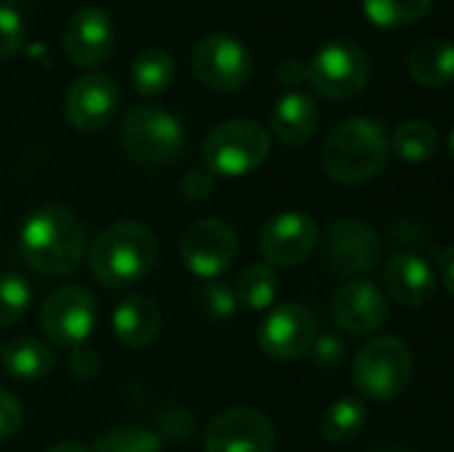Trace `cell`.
Returning <instances> with one entry per match:
<instances>
[{
    "label": "cell",
    "mask_w": 454,
    "mask_h": 452,
    "mask_svg": "<svg viewBox=\"0 0 454 452\" xmlns=\"http://www.w3.org/2000/svg\"><path fill=\"white\" fill-rule=\"evenodd\" d=\"M391 155L388 131L375 117L338 123L322 144V170L346 186H359L383 173Z\"/></svg>",
    "instance_id": "cell-1"
},
{
    "label": "cell",
    "mask_w": 454,
    "mask_h": 452,
    "mask_svg": "<svg viewBox=\"0 0 454 452\" xmlns=\"http://www.w3.org/2000/svg\"><path fill=\"white\" fill-rule=\"evenodd\" d=\"M21 258L45 277H64L85 256V229L74 210L61 205L37 208L19 234Z\"/></svg>",
    "instance_id": "cell-2"
},
{
    "label": "cell",
    "mask_w": 454,
    "mask_h": 452,
    "mask_svg": "<svg viewBox=\"0 0 454 452\" xmlns=\"http://www.w3.org/2000/svg\"><path fill=\"white\" fill-rule=\"evenodd\" d=\"M154 261L157 237L138 221H117L101 229L90 248V272L104 288H128L144 280Z\"/></svg>",
    "instance_id": "cell-3"
},
{
    "label": "cell",
    "mask_w": 454,
    "mask_h": 452,
    "mask_svg": "<svg viewBox=\"0 0 454 452\" xmlns=\"http://www.w3.org/2000/svg\"><path fill=\"white\" fill-rule=\"evenodd\" d=\"M415 378V360L399 336L372 338L354 357V386L362 397L388 402L402 397Z\"/></svg>",
    "instance_id": "cell-4"
},
{
    "label": "cell",
    "mask_w": 454,
    "mask_h": 452,
    "mask_svg": "<svg viewBox=\"0 0 454 452\" xmlns=\"http://www.w3.org/2000/svg\"><path fill=\"white\" fill-rule=\"evenodd\" d=\"M184 125L176 115L162 107H133L120 125L122 152L146 168H162L181 157L184 152Z\"/></svg>",
    "instance_id": "cell-5"
},
{
    "label": "cell",
    "mask_w": 454,
    "mask_h": 452,
    "mask_svg": "<svg viewBox=\"0 0 454 452\" xmlns=\"http://www.w3.org/2000/svg\"><path fill=\"white\" fill-rule=\"evenodd\" d=\"M271 152L269 131L255 120H229L215 125L205 144L202 157L205 168L213 176L239 178L255 173Z\"/></svg>",
    "instance_id": "cell-6"
},
{
    "label": "cell",
    "mask_w": 454,
    "mask_h": 452,
    "mask_svg": "<svg viewBox=\"0 0 454 452\" xmlns=\"http://www.w3.org/2000/svg\"><path fill=\"white\" fill-rule=\"evenodd\" d=\"M309 83L330 101H346L356 96L370 80V59L354 40H330L306 64Z\"/></svg>",
    "instance_id": "cell-7"
},
{
    "label": "cell",
    "mask_w": 454,
    "mask_h": 452,
    "mask_svg": "<svg viewBox=\"0 0 454 452\" xmlns=\"http://www.w3.org/2000/svg\"><path fill=\"white\" fill-rule=\"evenodd\" d=\"M96 320H98L96 296L82 285L56 288L40 309V328L45 338L59 349L82 346L96 330Z\"/></svg>",
    "instance_id": "cell-8"
},
{
    "label": "cell",
    "mask_w": 454,
    "mask_h": 452,
    "mask_svg": "<svg viewBox=\"0 0 454 452\" xmlns=\"http://www.w3.org/2000/svg\"><path fill=\"white\" fill-rule=\"evenodd\" d=\"M192 67L202 85L221 93H234L253 75V56L242 40L229 32L205 35L192 51Z\"/></svg>",
    "instance_id": "cell-9"
},
{
    "label": "cell",
    "mask_w": 454,
    "mask_h": 452,
    "mask_svg": "<svg viewBox=\"0 0 454 452\" xmlns=\"http://www.w3.org/2000/svg\"><path fill=\"white\" fill-rule=\"evenodd\" d=\"M178 253L194 277L215 280L234 264L239 253V237L221 218H200L184 232Z\"/></svg>",
    "instance_id": "cell-10"
},
{
    "label": "cell",
    "mask_w": 454,
    "mask_h": 452,
    "mask_svg": "<svg viewBox=\"0 0 454 452\" xmlns=\"http://www.w3.org/2000/svg\"><path fill=\"white\" fill-rule=\"evenodd\" d=\"M319 245V226L301 210L271 216L258 232V250L269 266H301Z\"/></svg>",
    "instance_id": "cell-11"
},
{
    "label": "cell",
    "mask_w": 454,
    "mask_h": 452,
    "mask_svg": "<svg viewBox=\"0 0 454 452\" xmlns=\"http://www.w3.org/2000/svg\"><path fill=\"white\" fill-rule=\"evenodd\" d=\"M322 256L340 277H362L380 264V237L362 221L338 218L322 237Z\"/></svg>",
    "instance_id": "cell-12"
},
{
    "label": "cell",
    "mask_w": 454,
    "mask_h": 452,
    "mask_svg": "<svg viewBox=\"0 0 454 452\" xmlns=\"http://www.w3.org/2000/svg\"><path fill=\"white\" fill-rule=\"evenodd\" d=\"M277 432L255 408H229L205 432V452H274Z\"/></svg>",
    "instance_id": "cell-13"
},
{
    "label": "cell",
    "mask_w": 454,
    "mask_h": 452,
    "mask_svg": "<svg viewBox=\"0 0 454 452\" xmlns=\"http://www.w3.org/2000/svg\"><path fill=\"white\" fill-rule=\"evenodd\" d=\"M317 341V320L303 304H279L258 330V346L277 362L303 357Z\"/></svg>",
    "instance_id": "cell-14"
},
{
    "label": "cell",
    "mask_w": 454,
    "mask_h": 452,
    "mask_svg": "<svg viewBox=\"0 0 454 452\" xmlns=\"http://www.w3.org/2000/svg\"><path fill=\"white\" fill-rule=\"evenodd\" d=\"M120 104V88L109 75L90 72L77 77L64 96V117L72 128L90 133L109 125Z\"/></svg>",
    "instance_id": "cell-15"
},
{
    "label": "cell",
    "mask_w": 454,
    "mask_h": 452,
    "mask_svg": "<svg viewBox=\"0 0 454 452\" xmlns=\"http://www.w3.org/2000/svg\"><path fill=\"white\" fill-rule=\"evenodd\" d=\"M114 51V21L98 5L72 13L64 29V53L74 67L90 69L104 64Z\"/></svg>",
    "instance_id": "cell-16"
},
{
    "label": "cell",
    "mask_w": 454,
    "mask_h": 452,
    "mask_svg": "<svg viewBox=\"0 0 454 452\" xmlns=\"http://www.w3.org/2000/svg\"><path fill=\"white\" fill-rule=\"evenodd\" d=\"M391 314L386 293L367 282V280H354L343 285L333 301V317L340 330L351 336H370L386 325Z\"/></svg>",
    "instance_id": "cell-17"
},
{
    "label": "cell",
    "mask_w": 454,
    "mask_h": 452,
    "mask_svg": "<svg viewBox=\"0 0 454 452\" xmlns=\"http://www.w3.org/2000/svg\"><path fill=\"white\" fill-rule=\"evenodd\" d=\"M386 288L402 306H428L439 296V277L434 266L415 253H396L383 269Z\"/></svg>",
    "instance_id": "cell-18"
},
{
    "label": "cell",
    "mask_w": 454,
    "mask_h": 452,
    "mask_svg": "<svg viewBox=\"0 0 454 452\" xmlns=\"http://www.w3.org/2000/svg\"><path fill=\"white\" fill-rule=\"evenodd\" d=\"M162 328V312L149 296H128L112 312L114 336L130 349H146L157 341Z\"/></svg>",
    "instance_id": "cell-19"
},
{
    "label": "cell",
    "mask_w": 454,
    "mask_h": 452,
    "mask_svg": "<svg viewBox=\"0 0 454 452\" xmlns=\"http://www.w3.org/2000/svg\"><path fill=\"white\" fill-rule=\"evenodd\" d=\"M319 128V107L309 93H285L271 109V131L287 147L306 144Z\"/></svg>",
    "instance_id": "cell-20"
},
{
    "label": "cell",
    "mask_w": 454,
    "mask_h": 452,
    "mask_svg": "<svg viewBox=\"0 0 454 452\" xmlns=\"http://www.w3.org/2000/svg\"><path fill=\"white\" fill-rule=\"evenodd\" d=\"M454 51L447 37H426L420 40L410 56H407V69L415 83L428 85V88H444L452 83Z\"/></svg>",
    "instance_id": "cell-21"
},
{
    "label": "cell",
    "mask_w": 454,
    "mask_h": 452,
    "mask_svg": "<svg viewBox=\"0 0 454 452\" xmlns=\"http://www.w3.org/2000/svg\"><path fill=\"white\" fill-rule=\"evenodd\" d=\"M3 368L8 376H13L16 381H40L45 378L53 365H56V354L53 349L40 341V338H16L11 341L3 352Z\"/></svg>",
    "instance_id": "cell-22"
},
{
    "label": "cell",
    "mask_w": 454,
    "mask_h": 452,
    "mask_svg": "<svg viewBox=\"0 0 454 452\" xmlns=\"http://www.w3.org/2000/svg\"><path fill=\"white\" fill-rule=\"evenodd\" d=\"M130 80L146 99L165 93L176 80V59L165 48H146L130 64Z\"/></svg>",
    "instance_id": "cell-23"
},
{
    "label": "cell",
    "mask_w": 454,
    "mask_h": 452,
    "mask_svg": "<svg viewBox=\"0 0 454 452\" xmlns=\"http://www.w3.org/2000/svg\"><path fill=\"white\" fill-rule=\"evenodd\" d=\"M231 293H234L237 304H242L253 312H263L279 298V277H277L274 266H269L263 261L250 264L237 274Z\"/></svg>",
    "instance_id": "cell-24"
},
{
    "label": "cell",
    "mask_w": 454,
    "mask_h": 452,
    "mask_svg": "<svg viewBox=\"0 0 454 452\" xmlns=\"http://www.w3.org/2000/svg\"><path fill=\"white\" fill-rule=\"evenodd\" d=\"M367 418H370V413L362 400L343 397L322 413L319 429H322L325 440H330L335 445H346V442H354L364 432Z\"/></svg>",
    "instance_id": "cell-25"
},
{
    "label": "cell",
    "mask_w": 454,
    "mask_h": 452,
    "mask_svg": "<svg viewBox=\"0 0 454 452\" xmlns=\"http://www.w3.org/2000/svg\"><path fill=\"white\" fill-rule=\"evenodd\" d=\"M388 144L404 163H426L439 152V131L426 120H407L394 131Z\"/></svg>",
    "instance_id": "cell-26"
},
{
    "label": "cell",
    "mask_w": 454,
    "mask_h": 452,
    "mask_svg": "<svg viewBox=\"0 0 454 452\" xmlns=\"http://www.w3.org/2000/svg\"><path fill=\"white\" fill-rule=\"evenodd\" d=\"M434 0H362L364 16L375 27H407L431 11Z\"/></svg>",
    "instance_id": "cell-27"
},
{
    "label": "cell",
    "mask_w": 454,
    "mask_h": 452,
    "mask_svg": "<svg viewBox=\"0 0 454 452\" xmlns=\"http://www.w3.org/2000/svg\"><path fill=\"white\" fill-rule=\"evenodd\" d=\"M93 452H162V442L138 426H112L98 434Z\"/></svg>",
    "instance_id": "cell-28"
},
{
    "label": "cell",
    "mask_w": 454,
    "mask_h": 452,
    "mask_svg": "<svg viewBox=\"0 0 454 452\" xmlns=\"http://www.w3.org/2000/svg\"><path fill=\"white\" fill-rule=\"evenodd\" d=\"M32 301V285L21 274H0V328L19 322Z\"/></svg>",
    "instance_id": "cell-29"
},
{
    "label": "cell",
    "mask_w": 454,
    "mask_h": 452,
    "mask_svg": "<svg viewBox=\"0 0 454 452\" xmlns=\"http://www.w3.org/2000/svg\"><path fill=\"white\" fill-rule=\"evenodd\" d=\"M202 298V309L213 322H226L229 317H234L237 312V298L231 293L229 285H223L221 280H207L200 290Z\"/></svg>",
    "instance_id": "cell-30"
},
{
    "label": "cell",
    "mask_w": 454,
    "mask_h": 452,
    "mask_svg": "<svg viewBox=\"0 0 454 452\" xmlns=\"http://www.w3.org/2000/svg\"><path fill=\"white\" fill-rule=\"evenodd\" d=\"M24 37H27V27L19 11L0 3V59L16 56L24 45Z\"/></svg>",
    "instance_id": "cell-31"
},
{
    "label": "cell",
    "mask_w": 454,
    "mask_h": 452,
    "mask_svg": "<svg viewBox=\"0 0 454 452\" xmlns=\"http://www.w3.org/2000/svg\"><path fill=\"white\" fill-rule=\"evenodd\" d=\"M213 186H215V176H213L207 168H192V170H186L184 178H181V192H184V197L192 200V202L207 200L210 192H213Z\"/></svg>",
    "instance_id": "cell-32"
},
{
    "label": "cell",
    "mask_w": 454,
    "mask_h": 452,
    "mask_svg": "<svg viewBox=\"0 0 454 452\" xmlns=\"http://www.w3.org/2000/svg\"><path fill=\"white\" fill-rule=\"evenodd\" d=\"M21 421H24L21 402L11 392L0 389V440L13 437L21 429Z\"/></svg>",
    "instance_id": "cell-33"
},
{
    "label": "cell",
    "mask_w": 454,
    "mask_h": 452,
    "mask_svg": "<svg viewBox=\"0 0 454 452\" xmlns=\"http://www.w3.org/2000/svg\"><path fill=\"white\" fill-rule=\"evenodd\" d=\"M309 352H314V365H317V368L333 370L335 365H340L346 349H343V341H340L338 336H322L319 341L311 344Z\"/></svg>",
    "instance_id": "cell-34"
},
{
    "label": "cell",
    "mask_w": 454,
    "mask_h": 452,
    "mask_svg": "<svg viewBox=\"0 0 454 452\" xmlns=\"http://www.w3.org/2000/svg\"><path fill=\"white\" fill-rule=\"evenodd\" d=\"M69 373L77 378H90L98 373V354L88 346H74L69 354Z\"/></svg>",
    "instance_id": "cell-35"
},
{
    "label": "cell",
    "mask_w": 454,
    "mask_h": 452,
    "mask_svg": "<svg viewBox=\"0 0 454 452\" xmlns=\"http://www.w3.org/2000/svg\"><path fill=\"white\" fill-rule=\"evenodd\" d=\"M306 80H309V69H306V64L301 59H285L277 67V83H282V85L295 88V85H301Z\"/></svg>",
    "instance_id": "cell-36"
},
{
    "label": "cell",
    "mask_w": 454,
    "mask_h": 452,
    "mask_svg": "<svg viewBox=\"0 0 454 452\" xmlns=\"http://www.w3.org/2000/svg\"><path fill=\"white\" fill-rule=\"evenodd\" d=\"M452 258H454V248L452 245H444L439 253H436V264H439V280L444 282V288H447V293H452L454 290V280H452Z\"/></svg>",
    "instance_id": "cell-37"
},
{
    "label": "cell",
    "mask_w": 454,
    "mask_h": 452,
    "mask_svg": "<svg viewBox=\"0 0 454 452\" xmlns=\"http://www.w3.org/2000/svg\"><path fill=\"white\" fill-rule=\"evenodd\" d=\"M45 452H93V450H90V448H85V445H80V442H59V445L48 448Z\"/></svg>",
    "instance_id": "cell-38"
},
{
    "label": "cell",
    "mask_w": 454,
    "mask_h": 452,
    "mask_svg": "<svg viewBox=\"0 0 454 452\" xmlns=\"http://www.w3.org/2000/svg\"><path fill=\"white\" fill-rule=\"evenodd\" d=\"M19 3H27V0H3V5H11V8L19 5Z\"/></svg>",
    "instance_id": "cell-39"
},
{
    "label": "cell",
    "mask_w": 454,
    "mask_h": 452,
    "mask_svg": "<svg viewBox=\"0 0 454 452\" xmlns=\"http://www.w3.org/2000/svg\"><path fill=\"white\" fill-rule=\"evenodd\" d=\"M0 352H3V349H0Z\"/></svg>",
    "instance_id": "cell-40"
}]
</instances>
